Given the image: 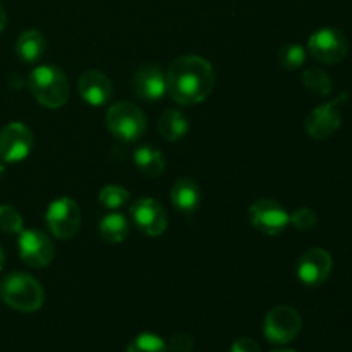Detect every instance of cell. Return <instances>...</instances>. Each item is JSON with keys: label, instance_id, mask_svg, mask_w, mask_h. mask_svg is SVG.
<instances>
[{"label": "cell", "instance_id": "obj_19", "mask_svg": "<svg viewBox=\"0 0 352 352\" xmlns=\"http://www.w3.org/2000/svg\"><path fill=\"white\" fill-rule=\"evenodd\" d=\"M158 131H160L162 138H165L167 141H179L188 134L189 122L184 113L175 109H170L160 117Z\"/></svg>", "mask_w": 352, "mask_h": 352}, {"label": "cell", "instance_id": "obj_27", "mask_svg": "<svg viewBox=\"0 0 352 352\" xmlns=\"http://www.w3.org/2000/svg\"><path fill=\"white\" fill-rule=\"evenodd\" d=\"M192 347H195V342L188 333H175L167 344V351L170 352H191Z\"/></svg>", "mask_w": 352, "mask_h": 352}, {"label": "cell", "instance_id": "obj_21", "mask_svg": "<svg viewBox=\"0 0 352 352\" xmlns=\"http://www.w3.org/2000/svg\"><path fill=\"white\" fill-rule=\"evenodd\" d=\"M302 82H305L306 88L311 93L320 96H327L332 93L333 89V81L325 71L318 67L306 69L305 74H302Z\"/></svg>", "mask_w": 352, "mask_h": 352}, {"label": "cell", "instance_id": "obj_9", "mask_svg": "<svg viewBox=\"0 0 352 352\" xmlns=\"http://www.w3.org/2000/svg\"><path fill=\"white\" fill-rule=\"evenodd\" d=\"M34 138L28 126L10 122L0 131V160L3 164L23 162L33 150Z\"/></svg>", "mask_w": 352, "mask_h": 352}, {"label": "cell", "instance_id": "obj_8", "mask_svg": "<svg viewBox=\"0 0 352 352\" xmlns=\"http://www.w3.org/2000/svg\"><path fill=\"white\" fill-rule=\"evenodd\" d=\"M47 226L57 239H71L81 226V212L71 198H58L47 210Z\"/></svg>", "mask_w": 352, "mask_h": 352}, {"label": "cell", "instance_id": "obj_18", "mask_svg": "<svg viewBox=\"0 0 352 352\" xmlns=\"http://www.w3.org/2000/svg\"><path fill=\"white\" fill-rule=\"evenodd\" d=\"M134 164L146 177H158L165 172V157L151 144H144L134 151Z\"/></svg>", "mask_w": 352, "mask_h": 352}, {"label": "cell", "instance_id": "obj_28", "mask_svg": "<svg viewBox=\"0 0 352 352\" xmlns=\"http://www.w3.org/2000/svg\"><path fill=\"white\" fill-rule=\"evenodd\" d=\"M230 352H261V349L253 339L243 337V339H237L236 342L232 344V347H230Z\"/></svg>", "mask_w": 352, "mask_h": 352}, {"label": "cell", "instance_id": "obj_16", "mask_svg": "<svg viewBox=\"0 0 352 352\" xmlns=\"http://www.w3.org/2000/svg\"><path fill=\"white\" fill-rule=\"evenodd\" d=\"M170 199L172 205L179 210L184 215H191L196 210L199 208V203H201V191H199V186L196 184L192 179L182 177L172 186L170 191Z\"/></svg>", "mask_w": 352, "mask_h": 352}, {"label": "cell", "instance_id": "obj_13", "mask_svg": "<svg viewBox=\"0 0 352 352\" xmlns=\"http://www.w3.org/2000/svg\"><path fill=\"white\" fill-rule=\"evenodd\" d=\"M131 215L138 229L146 236H160L168 226L167 212L153 198H141L131 206Z\"/></svg>", "mask_w": 352, "mask_h": 352}, {"label": "cell", "instance_id": "obj_10", "mask_svg": "<svg viewBox=\"0 0 352 352\" xmlns=\"http://www.w3.org/2000/svg\"><path fill=\"white\" fill-rule=\"evenodd\" d=\"M332 268L333 261L329 251L322 250V248H311L302 253L298 260L296 275L306 287H320L329 280Z\"/></svg>", "mask_w": 352, "mask_h": 352}, {"label": "cell", "instance_id": "obj_7", "mask_svg": "<svg viewBox=\"0 0 352 352\" xmlns=\"http://www.w3.org/2000/svg\"><path fill=\"white\" fill-rule=\"evenodd\" d=\"M301 315L292 306H277L268 311L263 323V332L270 342L289 344L301 332Z\"/></svg>", "mask_w": 352, "mask_h": 352}, {"label": "cell", "instance_id": "obj_6", "mask_svg": "<svg viewBox=\"0 0 352 352\" xmlns=\"http://www.w3.org/2000/svg\"><path fill=\"white\" fill-rule=\"evenodd\" d=\"M347 93H340L336 100L323 105L316 107L308 117H306V133L313 140H329L333 134L339 131L340 122H342V116H340V105L347 102Z\"/></svg>", "mask_w": 352, "mask_h": 352}, {"label": "cell", "instance_id": "obj_20", "mask_svg": "<svg viewBox=\"0 0 352 352\" xmlns=\"http://www.w3.org/2000/svg\"><path fill=\"white\" fill-rule=\"evenodd\" d=\"M100 236L110 244H119L129 236V222L120 213H110L100 222Z\"/></svg>", "mask_w": 352, "mask_h": 352}, {"label": "cell", "instance_id": "obj_15", "mask_svg": "<svg viewBox=\"0 0 352 352\" xmlns=\"http://www.w3.org/2000/svg\"><path fill=\"white\" fill-rule=\"evenodd\" d=\"M78 89L82 100L91 107H102L109 103L113 93L112 81L100 71L82 72L78 81Z\"/></svg>", "mask_w": 352, "mask_h": 352}, {"label": "cell", "instance_id": "obj_22", "mask_svg": "<svg viewBox=\"0 0 352 352\" xmlns=\"http://www.w3.org/2000/svg\"><path fill=\"white\" fill-rule=\"evenodd\" d=\"M126 352H167V344L157 333L144 332L131 340Z\"/></svg>", "mask_w": 352, "mask_h": 352}, {"label": "cell", "instance_id": "obj_30", "mask_svg": "<svg viewBox=\"0 0 352 352\" xmlns=\"http://www.w3.org/2000/svg\"><path fill=\"white\" fill-rule=\"evenodd\" d=\"M3 263H6V256H3V251L2 248H0V270L3 268Z\"/></svg>", "mask_w": 352, "mask_h": 352}, {"label": "cell", "instance_id": "obj_25", "mask_svg": "<svg viewBox=\"0 0 352 352\" xmlns=\"http://www.w3.org/2000/svg\"><path fill=\"white\" fill-rule=\"evenodd\" d=\"M0 230L6 234H19L23 230V217L16 208L0 205Z\"/></svg>", "mask_w": 352, "mask_h": 352}, {"label": "cell", "instance_id": "obj_14", "mask_svg": "<svg viewBox=\"0 0 352 352\" xmlns=\"http://www.w3.org/2000/svg\"><path fill=\"white\" fill-rule=\"evenodd\" d=\"M133 89L141 100H160L167 93V74L155 64L143 65L134 74Z\"/></svg>", "mask_w": 352, "mask_h": 352}, {"label": "cell", "instance_id": "obj_12", "mask_svg": "<svg viewBox=\"0 0 352 352\" xmlns=\"http://www.w3.org/2000/svg\"><path fill=\"white\" fill-rule=\"evenodd\" d=\"M251 223L267 236H278L289 226V213L275 199H258L250 208Z\"/></svg>", "mask_w": 352, "mask_h": 352}, {"label": "cell", "instance_id": "obj_4", "mask_svg": "<svg viewBox=\"0 0 352 352\" xmlns=\"http://www.w3.org/2000/svg\"><path fill=\"white\" fill-rule=\"evenodd\" d=\"M105 122L110 133L124 143L138 141L146 129L144 113L129 102H119L110 107Z\"/></svg>", "mask_w": 352, "mask_h": 352}, {"label": "cell", "instance_id": "obj_23", "mask_svg": "<svg viewBox=\"0 0 352 352\" xmlns=\"http://www.w3.org/2000/svg\"><path fill=\"white\" fill-rule=\"evenodd\" d=\"M306 62V50L305 47L298 43L285 45L284 48H280L278 52V64L282 65L287 71H296V69L301 67Z\"/></svg>", "mask_w": 352, "mask_h": 352}, {"label": "cell", "instance_id": "obj_5", "mask_svg": "<svg viewBox=\"0 0 352 352\" xmlns=\"http://www.w3.org/2000/svg\"><path fill=\"white\" fill-rule=\"evenodd\" d=\"M308 50L315 60L333 65L346 58L349 43L342 31L336 28H322L309 36Z\"/></svg>", "mask_w": 352, "mask_h": 352}, {"label": "cell", "instance_id": "obj_31", "mask_svg": "<svg viewBox=\"0 0 352 352\" xmlns=\"http://www.w3.org/2000/svg\"><path fill=\"white\" fill-rule=\"evenodd\" d=\"M3 172H6V165H3V162H2V160H0V179H2Z\"/></svg>", "mask_w": 352, "mask_h": 352}, {"label": "cell", "instance_id": "obj_17", "mask_svg": "<svg viewBox=\"0 0 352 352\" xmlns=\"http://www.w3.org/2000/svg\"><path fill=\"white\" fill-rule=\"evenodd\" d=\"M45 50H47V40H45L43 33H40L38 30L24 31L16 41L17 55L26 64H34V62L40 60Z\"/></svg>", "mask_w": 352, "mask_h": 352}, {"label": "cell", "instance_id": "obj_29", "mask_svg": "<svg viewBox=\"0 0 352 352\" xmlns=\"http://www.w3.org/2000/svg\"><path fill=\"white\" fill-rule=\"evenodd\" d=\"M6 24H7V14H6V10H3V7L0 6V33L3 31Z\"/></svg>", "mask_w": 352, "mask_h": 352}, {"label": "cell", "instance_id": "obj_1", "mask_svg": "<svg viewBox=\"0 0 352 352\" xmlns=\"http://www.w3.org/2000/svg\"><path fill=\"white\" fill-rule=\"evenodd\" d=\"M167 93L181 105H196L212 95L215 71L212 64L198 55H184L168 65Z\"/></svg>", "mask_w": 352, "mask_h": 352}, {"label": "cell", "instance_id": "obj_24", "mask_svg": "<svg viewBox=\"0 0 352 352\" xmlns=\"http://www.w3.org/2000/svg\"><path fill=\"white\" fill-rule=\"evenodd\" d=\"M98 199L103 206H107V208L117 210L129 201V192H127V189H124L122 186L110 184L105 186V188L100 191Z\"/></svg>", "mask_w": 352, "mask_h": 352}, {"label": "cell", "instance_id": "obj_2", "mask_svg": "<svg viewBox=\"0 0 352 352\" xmlns=\"http://www.w3.org/2000/svg\"><path fill=\"white\" fill-rule=\"evenodd\" d=\"M0 298L16 311L34 313L43 306L45 292L36 278L23 272H12L0 284Z\"/></svg>", "mask_w": 352, "mask_h": 352}, {"label": "cell", "instance_id": "obj_3", "mask_svg": "<svg viewBox=\"0 0 352 352\" xmlns=\"http://www.w3.org/2000/svg\"><path fill=\"white\" fill-rule=\"evenodd\" d=\"M30 89L38 103L47 109H60L69 100V81L57 65H38L30 74Z\"/></svg>", "mask_w": 352, "mask_h": 352}, {"label": "cell", "instance_id": "obj_32", "mask_svg": "<svg viewBox=\"0 0 352 352\" xmlns=\"http://www.w3.org/2000/svg\"><path fill=\"white\" fill-rule=\"evenodd\" d=\"M274 352H296V351H292V349H277V351H274Z\"/></svg>", "mask_w": 352, "mask_h": 352}, {"label": "cell", "instance_id": "obj_11", "mask_svg": "<svg viewBox=\"0 0 352 352\" xmlns=\"http://www.w3.org/2000/svg\"><path fill=\"white\" fill-rule=\"evenodd\" d=\"M19 256L28 267L43 268L54 260V244L47 234L36 229H23L19 232Z\"/></svg>", "mask_w": 352, "mask_h": 352}, {"label": "cell", "instance_id": "obj_26", "mask_svg": "<svg viewBox=\"0 0 352 352\" xmlns=\"http://www.w3.org/2000/svg\"><path fill=\"white\" fill-rule=\"evenodd\" d=\"M289 223H292L301 232H308V230L315 229L318 219H316V213L313 210L298 208L292 215H289Z\"/></svg>", "mask_w": 352, "mask_h": 352}]
</instances>
